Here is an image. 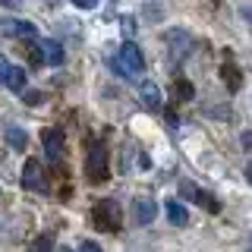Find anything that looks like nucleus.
I'll list each match as a JSON object with an SVG mask.
<instances>
[{
	"instance_id": "20",
	"label": "nucleus",
	"mask_w": 252,
	"mask_h": 252,
	"mask_svg": "<svg viewBox=\"0 0 252 252\" xmlns=\"http://www.w3.org/2000/svg\"><path fill=\"white\" fill-rule=\"evenodd\" d=\"M240 13H243V19L252 26V3H240Z\"/></svg>"
},
{
	"instance_id": "12",
	"label": "nucleus",
	"mask_w": 252,
	"mask_h": 252,
	"mask_svg": "<svg viewBox=\"0 0 252 252\" xmlns=\"http://www.w3.org/2000/svg\"><path fill=\"white\" fill-rule=\"evenodd\" d=\"M164 211H167V220H170L173 227H186V224H189V211H186L183 202L167 199V202H164Z\"/></svg>"
},
{
	"instance_id": "4",
	"label": "nucleus",
	"mask_w": 252,
	"mask_h": 252,
	"mask_svg": "<svg viewBox=\"0 0 252 252\" xmlns=\"http://www.w3.org/2000/svg\"><path fill=\"white\" fill-rule=\"evenodd\" d=\"M22 186L32 189V192H47V177H44V167L41 161H35V158H29L26 164H22Z\"/></svg>"
},
{
	"instance_id": "19",
	"label": "nucleus",
	"mask_w": 252,
	"mask_h": 252,
	"mask_svg": "<svg viewBox=\"0 0 252 252\" xmlns=\"http://www.w3.org/2000/svg\"><path fill=\"white\" fill-rule=\"evenodd\" d=\"M73 3L79 6V10H94V6H98V0H73Z\"/></svg>"
},
{
	"instance_id": "14",
	"label": "nucleus",
	"mask_w": 252,
	"mask_h": 252,
	"mask_svg": "<svg viewBox=\"0 0 252 252\" xmlns=\"http://www.w3.org/2000/svg\"><path fill=\"white\" fill-rule=\"evenodd\" d=\"M220 79L227 82V89H230V92H236V89H240V82H243L240 69H236L233 63H224V66H220Z\"/></svg>"
},
{
	"instance_id": "21",
	"label": "nucleus",
	"mask_w": 252,
	"mask_h": 252,
	"mask_svg": "<svg viewBox=\"0 0 252 252\" xmlns=\"http://www.w3.org/2000/svg\"><path fill=\"white\" fill-rule=\"evenodd\" d=\"M79 252H101V249H98V243H92V240H85V243H82V246H79Z\"/></svg>"
},
{
	"instance_id": "1",
	"label": "nucleus",
	"mask_w": 252,
	"mask_h": 252,
	"mask_svg": "<svg viewBox=\"0 0 252 252\" xmlns=\"http://www.w3.org/2000/svg\"><path fill=\"white\" fill-rule=\"evenodd\" d=\"M92 218H94V227H98V230H107V233H117V230L123 227V208H120L114 199L94 202Z\"/></svg>"
},
{
	"instance_id": "11",
	"label": "nucleus",
	"mask_w": 252,
	"mask_h": 252,
	"mask_svg": "<svg viewBox=\"0 0 252 252\" xmlns=\"http://www.w3.org/2000/svg\"><path fill=\"white\" fill-rule=\"evenodd\" d=\"M139 98H142V104L152 107V110H161V104H164V94H161V89H158L155 82H142L139 85Z\"/></svg>"
},
{
	"instance_id": "22",
	"label": "nucleus",
	"mask_w": 252,
	"mask_h": 252,
	"mask_svg": "<svg viewBox=\"0 0 252 252\" xmlns=\"http://www.w3.org/2000/svg\"><path fill=\"white\" fill-rule=\"evenodd\" d=\"M29 57H32V63H44V60H41V51H38V47H32Z\"/></svg>"
},
{
	"instance_id": "13",
	"label": "nucleus",
	"mask_w": 252,
	"mask_h": 252,
	"mask_svg": "<svg viewBox=\"0 0 252 252\" xmlns=\"http://www.w3.org/2000/svg\"><path fill=\"white\" fill-rule=\"evenodd\" d=\"M3 136H6V142H10V148H13V152H26V145H29L26 129H19V126H6V129H3Z\"/></svg>"
},
{
	"instance_id": "5",
	"label": "nucleus",
	"mask_w": 252,
	"mask_h": 252,
	"mask_svg": "<svg viewBox=\"0 0 252 252\" xmlns=\"http://www.w3.org/2000/svg\"><path fill=\"white\" fill-rule=\"evenodd\" d=\"M164 41H167V51L173 60H183L189 51H192V35L183 29H170L167 35H164Z\"/></svg>"
},
{
	"instance_id": "8",
	"label": "nucleus",
	"mask_w": 252,
	"mask_h": 252,
	"mask_svg": "<svg viewBox=\"0 0 252 252\" xmlns=\"http://www.w3.org/2000/svg\"><path fill=\"white\" fill-rule=\"evenodd\" d=\"M41 142H44V152L51 161H63V132L60 129H44Z\"/></svg>"
},
{
	"instance_id": "6",
	"label": "nucleus",
	"mask_w": 252,
	"mask_h": 252,
	"mask_svg": "<svg viewBox=\"0 0 252 252\" xmlns=\"http://www.w3.org/2000/svg\"><path fill=\"white\" fill-rule=\"evenodd\" d=\"M0 85H6V89H13V92H22L26 89V69L10 63L6 57H0Z\"/></svg>"
},
{
	"instance_id": "10",
	"label": "nucleus",
	"mask_w": 252,
	"mask_h": 252,
	"mask_svg": "<svg viewBox=\"0 0 252 252\" xmlns=\"http://www.w3.org/2000/svg\"><path fill=\"white\" fill-rule=\"evenodd\" d=\"M132 218H136V224H152V220L158 218V205L152 199H136L132 202Z\"/></svg>"
},
{
	"instance_id": "17",
	"label": "nucleus",
	"mask_w": 252,
	"mask_h": 252,
	"mask_svg": "<svg viewBox=\"0 0 252 252\" xmlns=\"http://www.w3.org/2000/svg\"><path fill=\"white\" fill-rule=\"evenodd\" d=\"M173 89H177V98H180V101H189V98H192V85H189L186 79H180Z\"/></svg>"
},
{
	"instance_id": "7",
	"label": "nucleus",
	"mask_w": 252,
	"mask_h": 252,
	"mask_svg": "<svg viewBox=\"0 0 252 252\" xmlns=\"http://www.w3.org/2000/svg\"><path fill=\"white\" fill-rule=\"evenodd\" d=\"M0 32L10 35V38H35L38 35V29L32 26V22H26V19H3L0 22Z\"/></svg>"
},
{
	"instance_id": "25",
	"label": "nucleus",
	"mask_w": 252,
	"mask_h": 252,
	"mask_svg": "<svg viewBox=\"0 0 252 252\" xmlns=\"http://www.w3.org/2000/svg\"><path fill=\"white\" fill-rule=\"evenodd\" d=\"M57 252H69V249H57Z\"/></svg>"
},
{
	"instance_id": "26",
	"label": "nucleus",
	"mask_w": 252,
	"mask_h": 252,
	"mask_svg": "<svg viewBox=\"0 0 252 252\" xmlns=\"http://www.w3.org/2000/svg\"><path fill=\"white\" fill-rule=\"evenodd\" d=\"M249 252H252V246H249Z\"/></svg>"
},
{
	"instance_id": "23",
	"label": "nucleus",
	"mask_w": 252,
	"mask_h": 252,
	"mask_svg": "<svg viewBox=\"0 0 252 252\" xmlns=\"http://www.w3.org/2000/svg\"><path fill=\"white\" fill-rule=\"evenodd\" d=\"M0 3H3V6H19L22 0H0Z\"/></svg>"
},
{
	"instance_id": "15",
	"label": "nucleus",
	"mask_w": 252,
	"mask_h": 252,
	"mask_svg": "<svg viewBox=\"0 0 252 252\" xmlns=\"http://www.w3.org/2000/svg\"><path fill=\"white\" fill-rule=\"evenodd\" d=\"M192 202H199L205 205L208 211H220V202L215 199V195H208V192H202V189H195V195H192Z\"/></svg>"
},
{
	"instance_id": "9",
	"label": "nucleus",
	"mask_w": 252,
	"mask_h": 252,
	"mask_svg": "<svg viewBox=\"0 0 252 252\" xmlns=\"http://www.w3.org/2000/svg\"><path fill=\"white\" fill-rule=\"evenodd\" d=\"M38 51H41V60L47 66H60L63 63V47H60V41H54V38H41V41H38Z\"/></svg>"
},
{
	"instance_id": "16",
	"label": "nucleus",
	"mask_w": 252,
	"mask_h": 252,
	"mask_svg": "<svg viewBox=\"0 0 252 252\" xmlns=\"http://www.w3.org/2000/svg\"><path fill=\"white\" fill-rule=\"evenodd\" d=\"M54 249V243H51V236H38L35 243L29 246V252H51Z\"/></svg>"
},
{
	"instance_id": "3",
	"label": "nucleus",
	"mask_w": 252,
	"mask_h": 252,
	"mask_svg": "<svg viewBox=\"0 0 252 252\" xmlns=\"http://www.w3.org/2000/svg\"><path fill=\"white\" fill-rule=\"evenodd\" d=\"M107 148L101 142H92L89 145V158H85V177L92 183H104L107 180Z\"/></svg>"
},
{
	"instance_id": "24",
	"label": "nucleus",
	"mask_w": 252,
	"mask_h": 252,
	"mask_svg": "<svg viewBox=\"0 0 252 252\" xmlns=\"http://www.w3.org/2000/svg\"><path fill=\"white\" fill-rule=\"evenodd\" d=\"M246 180L252 183V161H249V167H246Z\"/></svg>"
},
{
	"instance_id": "18",
	"label": "nucleus",
	"mask_w": 252,
	"mask_h": 252,
	"mask_svg": "<svg viewBox=\"0 0 252 252\" xmlns=\"http://www.w3.org/2000/svg\"><path fill=\"white\" fill-rule=\"evenodd\" d=\"M41 98L44 94H38V92H22V101H26V104H38Z\"/></svg>"
},
{
	"instance_id": "2",
	"label": "nucleus",
	"mask_w": 252,
	"mask_h": 252,
	"mask_svg": "<svg viewBox=\"0 0 252 252\" xmlns=\"http://www.w3.org/2000/svg\"><path fill=\"white\" fill-rule=\"evenodd\" d=\"M110 66H114L120 76H139L142 69H145V57H142V51L132 41H126L120 47V57L110 60Z\"/></svg>"
}]
</instances>
